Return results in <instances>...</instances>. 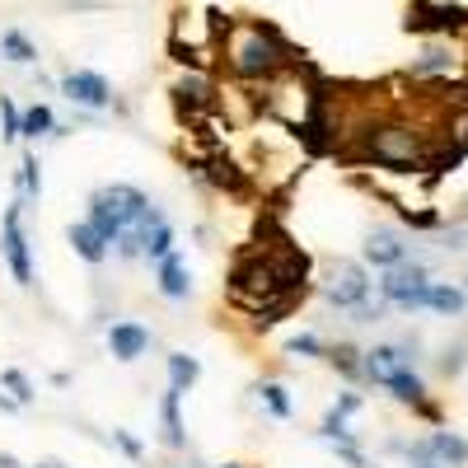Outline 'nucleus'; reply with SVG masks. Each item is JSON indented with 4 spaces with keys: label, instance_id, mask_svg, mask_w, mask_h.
Returning <instances> with one entry per match:
<instances>
[{
    "label": "nucleus",
    "instance_id": "obj_4",
    "mask_svg": "<svg viewBox=\"0 0 468 468\" xmlns=\"http://www.w3.org/2000/svg\"><path fill=\"white\" fill-rule=\"evenodd\" d=\"M426 267H408V262H394L384 271V282H379V291H384V300H394V304H403V309H417L421 300H426Z\"/></svg>",
    "mask_w": 468,
    "mask_h": 468
},
{
    "label": "nucleus",
    "instance_id": "obj_25",
    "mask_svg": "<svg viewBox=\"0 0 468 468\" xmlns=\"http://www.w3.org/2000/svg\"><path fill=\"white\" fill-rule=\"evenodd\" d=\"M19 183H24V192L28 197H37V192H43V169H37V160L28 154V160L19 165Z\"/></svg>",
    "mask_w": 468,
    "mask_h": 468
},
{
    "label": "nucleus",
    "instance_id": "obj_22",
    "mask_svg": "<svg viewBox=\"0 0 468 468\" xmlns=\"http://www.w3.org/2000/svg\"><path fill=\"white\" fill-rule=\"evenodd\" d=\"M384 388H388V394H394V399H403V403H421V379H417L412 370L394 375V379H388Z\"/></svg>",
    "mask_w": 468,
    "mask_h": 468
},
{
    "label": "nucleus",
    "instance_id": "obj_6",
    "mask_svg": "<svg viewBox=\"0 0 468 468\" xmlns=\"http://www.w3.org/2000/svg\"><path fill=\"white\" fill-rule=\"evenodd\" d=\"M0 249H5L10 277L19 286H33V262H28V239H24V225H19V202L5 211V239H0Z\"/></svg>",
    "mask_w": 468,
    "mask_h": 468
},
{
    "label": "nucleus",
    "instance_id": "obj_3",
    "mask_svg": "<svg viewBox=\"0 0 468 468\" xmlns=\"http://www.w3.org/2000/svg\"><path fill=\"white\" fill-rule=\"evenodd\" d=\"M90 207H99L117 229H136L141 216L150 211V197H145L141 187H132V183H112V187L94 192V202H90Z\"/></svg>",
    "mask_w": 468,
    "mask_h": 468
},
{
    "label": "nucleus",
    "instance_id": "obj_32",
    "mask_svg": "<svg viewBox=\"0 0 468 468\" xmlns=\"http://www.w3.org/2000/svg\"><path fill=\"white\" fill-rule=\"evenodd\" d=\"M412 468H441L431 454H421V450H412Z\"/></svg>",
    "mask_w": 468,
    "mask_h": 468
},
{
    "label": "nucleus",
    "instance_id": "obj_24",
    "mask_svg": "<svg viewBox=\"0 0 468 468\" xmlns=\"http://www.w3.org/2000/svg\"><path fill=\"white\" fill-rule=\"evenodd\" d=\"M258 394H262V403L277 412V417H291V399H286V388H282V384H262Z\"/></svg>",
    "mask_w": 468,
    "mask_h": 468
},
{
    "label": "nucleus",
    "instance_id": "obj_30",
    "mask_svg": "<svg viewBox=\"0 0 468 468\" xmlns=\"http://www.w3.org/2000/svg\"><path fill=\"white\" fill-rule=\"evenodd\" d=\"M333 366H337L342 375H356V370H361V366H356V351H351V346H337V351H333Z\"/></svg>",
    "mask_w": 468,
    "mask_h": 468
},
{
    "label": "nucleus",
    "instance_id": "obj_29",
    "mask_svg": "<svg viewBox=\"0 0 468 468\" xmlns=\"http://www.w3.org/2000/svg\"><path fill=\"white\" fill-rule=\"evenodd\" d=\"M0 117H5V136L15 141V136H19V127H24V112H19L10 99H0Z\"/></svg>",
    "mask_w": 468,
    "mask_h": 468
},
{
    "label": "nucleus",
    "instance_id": "obj_8",
    "mask_svg": "<svg viewBox=\"0 0 468 468\" xmlns=\"http://www.w3.org/2000/svg\"><path fill=\"white\" fill-rule=\"evenodd\" d=\"M366 295H370L366 267H356V262H342V267L333 271V282H328V300H333L337 309H356V304H366Z\"/></svg>",
    "mask_w": 468,
    "mask_h": 468
},
{
    "label": "nucleus",
    "instance_id": "obj_31",
    "mask_svg": "<svg viewBox=\"0 0 468 468\" xmlns=\"http://www.w3.org/2000/svg\"><path fill=\"white\" fill-rule=\"evenodd\" d=\"M117 445H122V450H127V454H132V459H141V445H136V441H132V436H127V431H117Z\"/></svg>",
    "mask_w": 468,
    "mask_h": 468
},
{
    "label": "nucleus",
    "instance_id": "obj_13",
    "mask_svg": "<svg viewBox=\"0 0 468 468\" xmlns=\"http://www.w3.org/2000/svg\"><path fill=\"white\" fill-rule=\"evenodd\" d=\"M421 454H431L441 468H459L463 459H468V445L459 441V436H450V431H436L431 441H426V445H417Z\"/></svg>",
    "mask_w": 468,
    "mask_h": 468
},
{
    "label": "nucleus",
    "instance_id": "obj_11",
    "mask_svg": "<svg viewBox=\"0 0 468 468\" xmlns=\"http://www.w3.org/2000/svg\"><path fill=\"white\" fill-rule=\"evenodd\" d=\"M108 346H112L117 361H136V356H145L150 333H145L141 324H112V328H108Z\"/></svg>",
    "mask_w": 468,
    "mask_h": 468
},
{
    "label": "nucleus",
    "instance_id": "obj_18",
    "mask_svg": "<svg viewBox=\"0 0 468 468\" xmlns=\"http://www.w3.org/2000/svg\"><path fill=\"white\" fill-rule=\"evenodd\" d=\"M0 52H5L15 66H28V61H37V48L28 43V37L19 33V28H10V33H0Z\"/></svg>",
    "mask_w": 468,
    "mask_h": 468
},
{
    "label": "nucleus",
    "instance_id": "obj_14",
    "mask_svg": "<svg viewBox=\"0 0 468 468\" xmlns=\"http://www.w3.org/2000/svg\"><path fill=\"white\" fill-rule=\"evenodd\" d=\"M366 258H370L375 267H394V262H403L399 234H394V229H375L370 239H366Z\"/></svg>",
    "mask_w": 468,
    "mask_h": 468
},
{
    "label": "nucleus",
    "instance_id": "obj_12",
    "mask_svg": "<svg viewBox=\"0 0 468 468\" xmlns=\"http://www.w3.org/2000/svg\"><path fill=\"white\" fill-rule=\"evenodd\" d=\"M66 239L75 244V253H80L85 262H103V258H108V239H103V234H99L90 220L70 225V229H66Z\"/></svg>",
    "mask_w": 468,
    "mask_h": 468
},
{
    "label": "nucleus",
    "instance_id": "obj_2",
    "mask_svg": "<svg viewBox=\"0 0 468 468\" xmlns=\"http://www.w3.org/2000/svg\"><path fill=\"white\" fill-rule=\"evenodd\" d=\"M366 160L394 169V174H412L421 169L426 160H436V145L426 141V132H412L403 122H384V127H370L366 132V145H361Z\"/></svg>",
    "mask_w": 468,
    "mask_h": 468
},
{
    "label": "nucleus",
    "instance_id": "obj_26",
    "mask_svg": "<svg viewBox=\"0 0 468 468\" xmlns=\"http://www.w3.org/2000/svg\"><path fill=\"white\" fill-rule=\"evenodd\" d=\"M436 70H450V52H441V48H431V52L412 66V75H436Z\"/></svg>",
    "mask_w": 468,
    "mask_h": 468
},
{
    "label": "nucleus",
    "instance_id": "obj_19",
    "mask_svg": "<svg viewBox=\"0 0 468 468\" xmlns=\"http://www.w3.org/2000/svg\"><path fill=\"white\" fill-rule=\"evenodd\" d=\"M421 304H431L436 314H459V309H463V291H454V286H426Z\"/></svg>",
    "mask_w": 468,
    "mask_h": 468
},
{
    "label": "nucleus",
    "instance_id": "obj_17",
    "mask_svg": "<svg viewBox=\"0 0 468 468\" xmlns=\"http://www.w3.org/2000/svg\"><path fill=\"white\" fill-rule=\"evenodd\" d=\"M178 388H169L165 394V403H160V421H165V441L169 445H183V417H178Z\"/></svg>",
    "mask_w": 468,
    "mask_h": 468
},
{
    "label": "nucleus",
    "instance_id": "obj_5",
    "mask_svg": "<svg viewBox=\"0 0 468 468\" xmlns=\"http://www.w3.org/2000/svg\"><path fill=\"white\" fill-rule=\"evenodd\" d=\"M463 24H468V10H459V5H431V0H412L408 19H403L408 33H454Z\"/></svg>",
    "mask_w": 468,
    "mask_h": 468
},
{
    "label": "nucleus",
    "instance_id": "obj_34",
    "mask_svg": "<svg viewBox=\"0 0 468 468\" xmlns=\"http://www.w3.org/2000/svg\"><path fill=\"white\" fill-rule=\"evenodd\" d=\"M48 468H57V463H48Z\"/></svg>",
    "mask_w": 468,
    "mask_h": 468
},
{
    "label": "nucleus",
    "instance_id": "obj_16",
    "mask_svg": "<svg viewBox=\"0 0 468 468\" xmlns=\"http://www.w3.org/2000/svg\"><path fill=\"white\" fill-rule=\"evenodd\" d=\"M197 375H202V366L192 361V356H183V351H174V356H169V388L187 394V388L197 384Z\"/></svg>",
    "mask_w": 468,
    "mask_h": 468
},
{
    "label": "nucleus",
    "instance_id": "obj_9",
    "mask_svg": "<svg viewBox=\"0 0 468 468\" xmlns=\"http://www.w3.org/2000/svg\"><path fill=\"white\" fill-rule=\"evenodd\" d=\"M132 234H136V244H141V258H154V262H160V258L174 249V225H169L160 211H154V207L141 216V225H136Z\"/></svg>",
    "mask_w": 468,
    "mask_h": 468
},
{
    "label": "nucleus",
    "instance_id": "obj_23",
    "mask_svg": "<svg viewBox=\"0 0 468 468\" xmlns=\"http://www.w3.org/2000/svg\"><path fill=\"white\" fill-rule=\"evenodd\" d=\"M178 99H183V103H211V85L197 80V75H187V80L178 85Z\"/></svg>",
    "mask_w": 468,
    "mask_h": 468
},
{
    "label": "nucleus",
    "instance_id": "obj_15",
    "mask_svg": "<svg viewBox=\"0 0 468 468\" xmlns=\"http://www.w3.org/2000/svg\"><path fill=\"white\" fill-rule=\"evenodd\" d=\"M160 295H169V300H183L187 295V267L174 253L160 258Z\"/></svg>",
    "mask_w": 468,
    "mask_h": 468
},
{
    "label": "nucleus",
    "instance_id": "obj_10",
    "mask_svg": "<svg viewBox=\"0 0 468 468\" xmlns=\"http://www.w3.org/2000/svg\"><path fill=\"white\" fill-rule=\"evenodd\" d=\"M375 384H388L394 375H403L408 370V351L403 346H375V351H366V366H361Z\"/></svg>",
    "mask_w": 468,
    "mask_h": 468
},
{
    "label": "nucleus",
    "instance_id": "obj_1",
    "mask_svg": "<svg viewBox=\"0 0 468 468\" xmlns=\"http://www.w3.org/2000/svg\"><path fill=\"white\" fill-rule=\"evenodd\" d=\"M286 61H291V48L271 24H249L229 43V70L239 80H271Z\"/></svg>",
    "mask_w": 468,
    "mask_h": 468
},
{
    "label": "nucleus",
    "instance_id": "obj_28",
    "mask_svg": "<svg viewBox=\"0 0 468 468\" xmlns=\"http://www.w3.org/2000/svg\"><path fill=\"white\" fill-rule=\"evenodd\" d=\"M5 388L15 394V403H28V399H33V384H28L19 370H5Z\"/></svg>",
    "mask_w": 468,
    "mask_h": 468
},
{
    "label": "nucleus",
    "instance_id": "obj_20",
    "mask_svg": "<svg viewBox=\"0 0 468 468\" xmlns=\"http://www.w3.org/2000/svg\"><path fill=\"white\" fill-rule=\"evenodd\" d=\"M207 178H211L216 187H225V192H244V187H249L229 160H207Z\"/></svg>",
    "mask_w": 468,
    "mask_h": 468
},
{
    "label": "nucleus",
    "instance_id": "obj_7",
    "mask_svg": "<svg viewBox=\"0 0 468 468\" xmlns=\"http://www.w3.org/2000/svg\"><path fill=\"white\" fill-rule=\"evenodd\" d=\"M61 94L70 103H80V108H108V99H112V90H108V80L99 70H66L61 75Z\"/></svg>",
    "mask_w": 468,
    "mask_h": 468
},
{
    "label": "nucleus",
    "instance_id": "obj_27",
    "mask_svg": "<svg viewBox=\"0 0 468 468\" xmlns=\"http://www.w3.org/2000/svg\"><path fill=\"white\" fill-rule=\"evenodd\" d=\"M324 351V342L314 337V333H300V337H291V356H319Z\"/></svg>",
    "mask_w": 468,
    "mask_h": 468
},
{
    "label": "nucleus",
    "instance_id": "obj_21",
    "mask_svg": "<svg viewBox=\"0 0 468 468\" xmlns=\"http://www.w3.org/2000/svg\"><path fill=\"white\" fill-rule=\"evenodd\" d=\"M52 127H57V122H52V108L37 103V108H28V112H24V127H19V136H33V141H37V136H48Z\"/></svg>",
    "mask_w": 468,
    "mask_h": 468
},
{
    "label": "nucleus",
    "instance_id": "obj_33",
    "mask_svg": "<svg viewBox=\"0 0 468 468\" xmlns=\"http://www.w3.org/2000/svg\"><path fill=\"white\" fill-rule=\"evenodd\" d=\"M225 468H239V463H225Z\"/></svg>",
    "mask_w": 468,
    "mask_h": 468
}]
</instances>
